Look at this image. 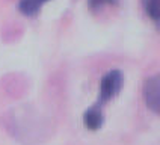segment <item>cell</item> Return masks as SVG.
Wrapping results in <instances>:
<instances>
[{
    "mask_svg": "<svg viewBox=\"0 0 160 145\" xmlns=\"http://www.w3.org/2000/svg\"><path fill=\"white\" fill-rule=\"evenodd\" d=\"M142 97L145 106L152 113L160 115V72L152 74L143 82Z\"/></svg>",
    "mask_w": 160,
    "mask_h": 145,
    "instance_id": "obj_2",
    "label": "cell"
},
{
    "mask_svg": "<svg viewBox=\"0 0 160 145\" xmlns=\"http://www.w3.org/2000/svg\"><path fill=\"white\" fill-rule=\"evenodd\" d=\"M86 2H88V8L91 12H100L109 6L118 5L119 0H86Z\"/></svg>",
    "mask_w": 160,
    "mask_h": 145,
    "instance_id": "obj_6",
    "label": "cell"
},
{
    "mask_svg": "<svg viewBox=\"0 0 160 145\" xmlns=\"http://www.w3.org/2000/svg\"><path fill=\"white\" fill-rule=\"evenodd\" d=\"M48 2L50 0H20L17 8L24 17H36L41 12L42 6Z\"/></svg>",
    "mask_w": 160,
    "mask_h": 145,
    "instance_id": "obj_4",
    "label": "cell"
},
{
    "mask_svg": "<svg viewBox=\"0 0 160 145\" xmlns=\"http://www.w3.org/2000/svg\"><path fill=\"white\" fill-rule=\"evenodd\" d=\"M83 124L91 132H97L104 124V112L98 104H91L83 113Z\"/></svg>",
    "mask_w": 160,
    "mask_h": 145,
    "instance_id": "obj_3",
    "label": "cell"
},
{
    "mask_svg": "<svg viewBox=\"0 0 160 145\" xmlns=\"http://www.w3.org/2000/svg\"><path fill=\"white\" fill-rule=\"evenodd\" d=\"M124 88V72L118 68L109 70L100 80V89H98V100L95 104L104 108L107 103L119 95V92Z\"/></svg>",
    "mask_w": 160,
    "mask_h": 145,
    "instance_id": "obj_1",
    "label": "cell"
},
{
    "mask_svg": "<svg viewBox=\"0 0 160 145\" xmlns=\"http://www.w3.org/2000/svg\"><path fill=\"white\" fill-rule=\"evenodd\" d=\"M142 8L152 21L160 23V0H142Z\"/></svg>",
    "mask_w": 160,
    "mask_h": 145,
    "instance_id": "obj_5",
    "label": "cell"
}]
</instances>
